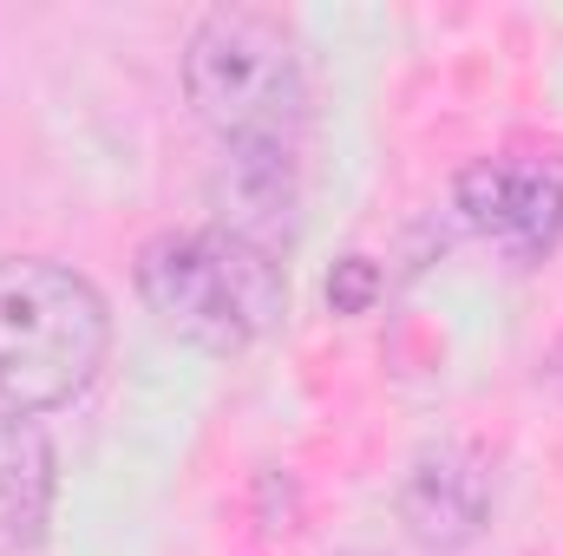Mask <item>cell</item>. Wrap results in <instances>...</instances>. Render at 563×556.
<instances>
[{
	"label": "cell",
	"mask_w": 563,
	"mask_h": 556,
	"mask_svg": "<svg viewBox=\"0 0 563 556\" xmlns=\"http://www.w3.org/2000/svg\"><path fill=\"white\" fill-rule=\"evenodd\" d=\"M190 112L230 157H295L308 125V59L295 26L269 7H217L184 46Z\"/></svg>",
	"instance_id": "1"
},
{
	"label": "cell",
	"mask_w": 563,
	"mask_h": 556,
	"mask_svg": "<svg viewBox=\"0 0 563 556\" xmlns=\"http://www.w3.org/2000/svg\"><path fill=\"white\" fill-rule=\"evenodd\" d=\"M139 294L157 327L203 354H243L288 314V276L276 249L236 236L230 223L151 236L139 249Z\"/></svg>",
	"instance_id": "2"
},
{
	"label": "cell",
	"mask_w": 563,
	"mask_h": 556,
	"mask_svg": "<svg viewBox=\"0 0 563 556\" xmlns=\"http://www.w3.org/2000/svg\"><path fill=\"white\" fill-rule=\"evenodd\" d=\"M112 347V308L92 281L46 256L0 263V407L46 413L92 387Z\"/></svg>",
	"instance_id": "3"
},
{
	"label": "cell",
	"mask_w": 563,
	"mask_h": 556,
	"mask_svg": "<svg viewBox=\"0 0 563 556\" xmlns=\"http://www.w3.org/2000/svg\"><path fill=\"white\" fill-rule=\"evenodd\" d=\"M459 223L511 263H544L563 243V177L538 157H478L452 184Z\"/></svg>",
	"instance_id": "4"
},
{
	"label": "cell",
	"mask_w": 563,
	"mask_h": 556,
	"mask_svg": "<svg viewBox=\"0 0 563 556\" xmlns=\"http://www.w3.org/2000/svg\"><path fill=\"white\" fill-rule=\"evenodd\" d=\"M485 511H492V471L472 452H459V445H432L420 465H413L407 491H400L407 531L420 544H432V551L472 544L485 531Z\"/></svg>",
	"instance_id": "5"
},
{
	"label": "cell",
	"mask_w": 563,
	"mask_h": 556,
	"mask_svg": "<svg viewBox=\"0 0 563 556\" xmlns=\"http://www.w3.org/2000/svg\"><path fill=\"white\" fill-rule=\"evenodd\" d=\"M53 491H59L53 438L40 432L33 413H7L0 407V556H20V551L46 544Z\"/></svg>",
	"instance_id": "6"
},
{
	"label": "cell",
	"mask_w": 563,
	"mask_h": 556,
	"mask_svg": "<svg viewBox=\"0 0 563 556\" xmlns=\"http://www.w3.org/2000/svg\"><path fill=\"white\" fill-rule=\"evenodd\" d=\"M374 288H380L374 263H367V256H347V263H334V276H328V301H334V314H361V308L374 301Z\"/></svg>",
	"instance_id": "7"
}]
</instances>
